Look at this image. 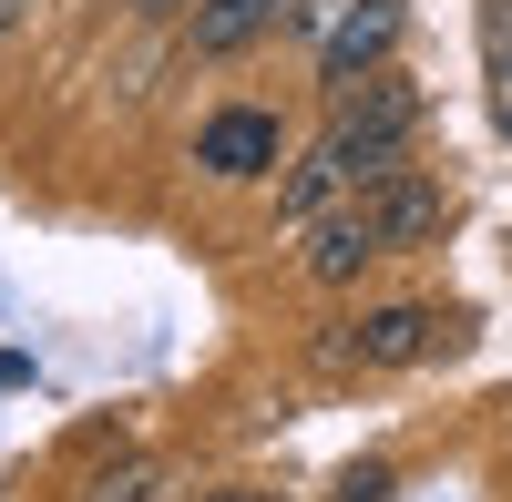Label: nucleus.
<instances>
[{
	"label": "nucleus",
	"instance_id": "nucleus-2",
	"mask_svg": "<svg viewBox=\"0 0 512 502\" xmlns=\"http://www.w3.org/2000/svg\"><path fill=\"white\" fill-rule=\"evenodd\" d=\"M390 52H400V0H349V11H338V31L318 41V82H328V103L359 93L369 72H390Z\"/></svg>",
	"mask_w": 512,
	"mask_h": 502
},
{
	"label": "nucleus",
	"instance_id": "nucleus-4",
	"mask_svg": "<svg viewBox=\"0 0 512 502\" xmlns=\"http://www.w3.org/2000/svg\"><path fill=\"white\" fill-rule=\"evenodd\" d=\"M287 11H297V0H195V11H185V52L195 62H236L267 31H287Z\"/></svg>",
	"mask_w": 512,
	"mask_h": 502
},
{
	"label": "nucleus",
	"instance_id": "nucleus-8",
	"mask_svg": "<svg viewBox=\"0 0 512 502\" xmlns=\"http://www.w3.org/2000/svg\"><path fill=\"white\" fill-rule=\"evenodd\" d=\"M134 11H144V21H185L195 0H134Z\"/></svg>",
	"mask_w": 512,
	"mask_h": 502
},
{
	"label": "nucleus",
	"instance_id": "nucleus-3",
	"mask_svg": "<svg viewBox=\"0 0 512 502\" xmlns=\"http://www.w3.org/2000/svg\"><path fill=\"white\" fill-rule=\"evenodd\" d=\"M431 349H441V308H420V298L369 308V318H349V339H328L338 369H410V359H431Z\"/></svg>",
	"mask_w": 512,
	"mask_h": 502
},
{
	"label": "nucleus",
	"instance_id": "nucleus-1",
	"mask_svg": "<svg viewBox=\"0 0 512 502\" xmlns=\"http://www.w3.org/2000/svg\"><path fill=\"white\" fill-rule=\"evenodd\" d=\"M410 134H420V93L400 72H369L359 93H338V113H328V134L287 164V185H277V216L287 226H318L328 205H349L359 185H379V175H400L410 164Z\"/></svg>",
	"mask_w": 512,
	"mask_h": 502
},
{
	"label": "nucleus",
	"instance_id": "nucleus-9",
	"mask_svg": "<svg viewBox=\"0 0 512 502\" xmlns=\"http://www.w3.org/2000/svg\"><path fill=\"white\" fill-rule=\"evenodd\" d=\"M21 21H31V0H0V41H11V31H21Z\"/></svg>",
	"mask_w": 512,
	"mask_h": 502
},
{
	"label": "nucleus",
	"instance_id": "nucleus-6",
	"mask_svg": "<svg viewBox=\"0 0 512 502\" xmlns=\"http://www.w3.org/2000/svg\"><path fill=\"white\" fill-rule=\"evenodd\" d=\"M82 502H164V462H123L113 482H93Z\"/></svg>",
	"mask_w": 512,
	"mask_h": 502
},
{
	"label": "nucleus",
	"instance_id": "nucleus-10",
	"mask_svg": "<svg viewBox=\"0 0 512 502\" xmlns=\"http://www.w3.org/2000/svg\"><path fill=\"white\" fill-rule=\"evenodd\" d=\"M205 502H267V492H256V482H226V492H205Z\"/></svg>",
	"mask_w": 512,
	"mask_h": 502
},
{
	"label": "nucleus",
	"instance_id": "nucleus-5",
	"mask_svg": "<svg viewBox=\"0 0 512 502\" xmlns=\"http://www.w3.org/2000/svg\"><path fill=\"white\" fill-rule=\"evenodd\" d=\"M195 164H205V175H226V185L267 175V164H277V113H256V103L216 113V123H205V134H195Z\"/></svg>",
	"mask_w": 512,
	"mask_h": 502
},
{
	"label": "nucleus",
	"instance_id": "nucleus-7",
	"mask_svg": "<svg viewBox=\"0 0 512 502\" xmlns=\"http://www.w3.org/2000/svg\"><path fill=\"white\" fill-rule=\"evenodd\" d=\"M338 502H390V462H359V472H338Z\"/></svg>",
	"mask_w": 512,
	"mask_h": 502
}]
</instances>
